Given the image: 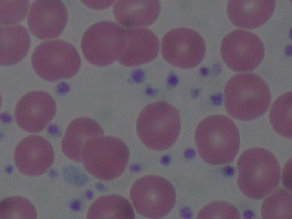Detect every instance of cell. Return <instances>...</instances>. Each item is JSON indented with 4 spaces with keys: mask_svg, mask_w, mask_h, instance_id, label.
<instances>
[{
    "mask_svg": "<svg viewBox=\"0 0 292 219\" xmlns=\"http://www.w3.org/2000/svg\"><path fill=\"white\" fill-rule=\"evenodd\" d=\"M195 139L200 157L209 164L230 163L239 150V129L226 116L215 115L204 119L196 127Z\"/></svg>",
    "mask_w": 292,
    "mask_h": 219,
    "instance_id": "6da1fadb",
    "label": "cell"
},
{
    "mask_svg": "<svg viewBox=\"0 0 292 219\" xmlns=\"http://www.w3.org/2000/svg\"><path fill=\"white\" fill-rule=\"evenodd\" d=\"M271 100L267 83L252 73L233 76L224 90L225 108L231 116L240 120H252L263 115L268 111Z\"/></svg>",
    "mask_w": 292,
    "mask_h": 219,
    "instance_id": "7a4b0ae2",
    "label": "cell"
},
{
    "mask_svg": "<svg viewBox=\"0 0 292 219\" xmlns=\"http://www.w3.org/2000/svg\"><path fill=\"white\" fill-rule=\"evenodd\" d=\"M237 167L239 187L249 198H264L280 182L279 163L267 149L254 148L244 151L238 160Z\"/></svg>",
    "mask_w": 292,
    "mask_h": 219,
    "instance_id": "3957f363",
    "label": "cell"
},
{
    "mask_svg": "<svg viewBox=\"0 0 292 219\" xmlns=\"http://www.w3.org/2000/svg\"><path fill=\"white\" fill-rule=\"evenodd\" d=\"M180 130L178 110L165 102H157L146 106L140 113L136 131L142 143L149 148L163 151L177 140Z\"/></svg>",
    "mask_w": 292,
    "mask_h": 219,
    "instance_id": "277c9868",
    "label": "cell"
},
{
    "mask_svg": "<svg viewBox=\"0 0 292 219\" xmlns=\"http://www.w3.org/2000/svg\"><path fill=\"white\" fill-rule=\"evenodd\" d=\"M129 157V149L122 140L103 135L85 143L82 162L86 171L95 178L111 180L123 173Z\"/></svg>",
    "mask_w": 292,
    "mask_h": 219,
    "instance_id": "5b68a950",
    "label": "cell"
},
{
    "mask_svg": "<svg viewBox=\"0 0 292 219\" xmlns=\"http://www.w3.org/2000/svg\"><path fill=\"white\" fill-rule=\"evenodd\" d=\"M80 64V58L76 49L71 44L59 39L42 43L32 56L35 72L50 82L73 78L79 70Z\"/></svg>",
    "mask_w": 292,
    "mask_h": 219,
    "instance_id": "8992f818",
    "label": "cell"
},
{
    "mask_svg": "<svg viewBox=\"0 0 292 219\" xmlns=\"http://www.w3.org/2000/svg\"><path fill=\"white\" fill-rule=\"evenodd\" d=\"M130 198L136 211L149 218L166 216L174 207L176 194L167 179L147 175L138 179L130 190Z\"/></svg>",
    "mask_w": 292,
    "mask_h": 219,
    "instance_id": "52a82bcc",
    "label": "cell"
},
{
    "mask_svg": "<svg viewBox=\"0 0 292 219\" xmlns=\"http://www.w3.org/2000/svg\"><path fill=\"white\" fill-rule=\"evenodd\" d=\"M125 30L115 23L103 21L90 27L81 42L82 52L90 63L106 66L120 56L124 47Z\"/></svg>",
    "mask_w": 292,
    "mask_h": 219,
    "instance_id": "ba28073f",
    "label": "cell"
},
{
    "mask_svg": "<svg viewBox=\"0 0 292 219\" xmlns=\"http://www.w3.org/2000/svg\"><path fill=\"white\" fill-rule=\"evenodd\" d=\"M265 53L261 39L255 34L235 30L223 39L221 54L225 64L235 72L255 69L262 62Z\"/></svg>",
    "mask_w": 292,
    "mask_h": 219,
    "instance_id": "9c48e42d",
    "label": "cell"
},
{
    "mask_svg": "<svg viewBox=\"0 0 292 219\" xmlns=\"http://www.w3.org/2000/svg\"><path fill=\"white\" fill-rule=\"evenodd\" d=\"M206 52V43L196 31L186 27L168 31L162 41V54L171 65L191 68L199 65Z\"/></svg>",
    "mask_w": 292,
    "mask_h": 219,
    "instance_id": "30bf717a",
    "label": "cell"
},
{
    "mask_svg": "<svg viewBox=\"0 0 292 219\" xmlns=\"http://www.w3.org/2000/svg\"><path fill=\"white\" fill-rule=\"evenodd\" d=\"M56 103L53 97L42 91L30 92L23 96L15 108V119L24 131L37 133L46 128L53 119Z\"/></svg>",
    "mask_w": 292,
    "mask_h": 219,
    "instance_id": "8fae6325",
    "label": "cell"
},
{
    "mask_svg": "<svg viewBox=\"0 0 292 219\" xmlns=\"http://www.w3.org/2000/svg\"><path fill=\"white\" fill-rule=\"evenodd\" d=\"M54 160L51 144L39 136H29L21 140L14 152L17 167L23 174L38 176L45 173Z\"/></svg>",
    "mask_w": 292,
    "mask_h": 219,
    "instance_id": "7c38bea8",
    "label": "cell"
},
{
    "mask_svg": "<svg viewBox=\"0 0 292 219\" xmlns=\"http://www.w3.org/2000/svg\"><path fill=\"white\" fill-rule=\"evenodd\" d=\"M159 51L156 35L146 28L125 30L123 50L118 59L126 67H136L153 60Z\"/></svg>",
    "mask_w": 292,
    "mask_h": 219,
    "instance_id": "4fadbf2b",
    "label": "cell"
},
{
    "mask_svg": "<svg viewBox=\"0 0 292 219\" xmlns=\"http://www.w3.org/2000/svg\"><path fill=\"white\" fill-rule=\"evenodd\" d=\"M66 23L65 10L58 3L47 1L38 2L34 6L28 20L31 32L41 39L58 37Z\"/></svg>",
    "mask_w": 292,
    "mask_h": 219,
    "instance_id": "5bb4252c",
    "label": "cell"
},
{
    "mask_svg": "<svg viewBox=\"0 0 292 219\" xmlns=\"http://www.w3.org/2000/svg\"><path fill=\"white\" fill-rule=\"evenodd\" d=\"M103 135V128L95 120L88 117L78 118L67 128L61 143L62 150L70 159L82 162L85 143L92 137Z\"/></svg>",
    "mask_w": 292,
    "mask_h": 219,
    "instance_id": "9a60e30c",
    "label": "cell"
},
{
    "mask_svg": "<svg viewBox=\"0 0 292 219\" xmlns=\"http://www.w3.org/2000/svg\"><path fill=\"white\" fill-rule=\"evenodd\" d=\"M273 8L272 0H233L229 15L235 26L255 29L269 19Z\"/></svg>",
    "mask_w": 292,
    "mask_h": 219,
    "instance_id": "2e32d148",
    "label": "cell"
},
{
    "mask_svg": "<svg viewBox=\"0 0 292 219\" xmlns=\"http://www.w3.org/2000/svg\"><path fill=\"white\" fill-rule=\"evenodd\" d=\"M30 45V34L25 27L0 25V66H11L21 61Z\"/></svg>",
    "mask_w": 292,
    "mask_h": 219,
    "instance_id": "e0dca14e",
    "label": "cell"
},
{
    "mask_svg": "<svg viewBox=\"0 0 292 219\" xmlns=\"http://www.w3.org/2000/svg\"><path fill=\"white\" fill-rule=\"evenodd\" d=\"M88 218H134V209L126 198L108 195L97 198L89 208Z\"/></svg>",
    "mask_w": 292,
    "mask_h": 219,
    "instance_id": "ac0fdd59",
    "label": "cell"
},
{
    "mask_svg": "<svg viewBox=\"0 0 292 219\" xmlns=\"http://www.w3.org/2000/svg\"><path fill=\"white\" fill-rule=\"evenodd\" d=\"M292 92L284 94L274 102L270 113L271 124L280 135L292 138Z\"/></svg>",
    "mask_w": 292,
    "mask_h": 219,
    "instance_id": "d6986e66",
    "label": "cell"
},
{
    "mask_svg": "<svg viewBox=\"0 0 292 219\" xmlns=\"http://www.w3.org/2000/svg\"><path fill=\"white\" fill-rule=\"evenodd\" d=\"M261 214L263 218H292V194L279 189L265 199Z\"/></svg>",
    "mask_w": 292,
    "mask_h": 219,
    "instance_id": "ffe728a7",
    "label": "cell"
},
{
    "mask_svg": "<svg viewBox=\"0 0 292 219\" xmlns=\"http://www.w3.org/2000/svg\"><path fill=\"white\" fill-rule=\"evenodd\" d=\"M33 204L21 197H10L0 202V218H36Z\"/></svg>",
    "mask_w": 292,
    "mask_h": 219,
    "instance_id": "44dd1931",
    "label": "cell"
},
{
    "mask_svg": "<svg viewBox=\"0 0 292 219\" xmlns=\"http://www.w3.org/2000/svg\"><path fill=\"white\" fill-rule=\"evenodd\" d=\"M26 6L22 0L0 1V25H14L22 21Z\"/></svg>",
    "mask_w": 292,
    "mask_h": 219,
    "instance_id": "7402d4cb",
    "label": "cell"
},
{
    "mask_svg": "<svg viewBox=\"0 0 292 219\" xmlns=\"http://www.w3.org/2000/svg\"><path fill=\"white\" fill-rule=\"evenodd\" d=\"M198 218H239L240 213L233 205L224 201H214L199 213Z\"/></svg>",
    "mask_w": 292,
    "mask_h": 219,
    "instance_id": "603a6c76",
    "label": "cell"
},
{
    "mask_svg": "<svg viewBox=\"0 0 292 219\" xmlns=\"http://www.w3.org/2000/svg\"><path fill=\"white\" fill-rule=\"evenodd\" d=\"M1 102H2V99H1V96L0 94V108H1Z\"/></svg>",
    "mask_w": 292,
    "mask_h": 219,
    "instance_id": "cb8c5ba5",
    "label": "cell"
}]
</instances>
